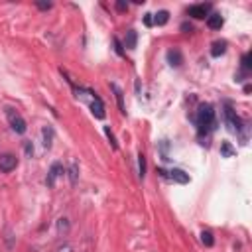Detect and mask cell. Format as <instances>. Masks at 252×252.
I'll return each mask as SVG.
<instances>
[{
  "label": "cell",
  "mask_w": 252,
  "mask_h": 252,
  "mask_svg": "<svg viewBox=\"0 0 252 252\" xmlns=\"http://www.w3.org/2000/svg\"><path fill=\"white\" fill-rule=\"evenodd\" d=\"M195 122H197V132H199V136L209 134V132L215 128L217 120H215V111H213V106H211L209 102H205V104L199 106L197 120H195Z\"/></svg>",
  "instance_id": "1"
},
{
  "label": "cell",
  "mask_w": 252,
  "mask_h": 252,
  "mask_svg": "<svg viewBox=\"0 0 252 252\" xmlns=\"http://www.w3.org/2000/svg\"><path fill=\"white\" fill-rule=\"evenodd\" d=\"M4 115H6V120H8V124H10V128H12L16 134H24V132L28 130L26 120L22 118V115L14 109V106H6V109H4Z\"/></svg>",
  "instance_id": "2"
},
{
  "label": "cell",
  "mask_w": 252,
  "mask_h": 252,
  "mask_svg": "<svg viewBox=\"0 0 252 252\" xmlns=\"http://www.w3.org/2000/svg\"><path fill=\"white\" fill-rule=\"evenodd\" d=\"M158 173L162 177H166V179H171V182H175V184H182V185L189 184V175L184 169H177V168H173V169H162L160 168Z\"/></svg>",
  "instance_id": "3"
},
{
  "label": "cell",
  "mask_w": 252,
  "mask_h": 252,
  "mask_svg": "<svg viewBox=\"0 0 252 252\" xmlns=\"http://www.w3.org/2000/svg\"><path fill=\"white\" fill-rule=\"evenodd\" d=\"M225 122H227V126H229V130L231 132H235V134H238V132H242V120L236 117V113L231 109V106L227 104V109H225Z\"/></svg>",
  "instance_id": "4"
},
{
  "label": "cell",
  "mask_w": 252,
  "mask_h": 252,
  "mask_svg": "<svg viewBox=\"0 0 252 252\" xmlns=\"http://www.w3.org/2000/svg\"><path fill=\"white\" fill-rule=\"evenodd\" d=\"M16 168H18V158L14 154H2L0 156V171L2 173H10Z\"/></svg>",
  "instance_id": "5"
},
{
  "label": "cell",
  "mask_w": 252,
  "mask_h": 252,
  "mask_svg": "<svg viewBox=\"0 0 252 252\" xmlns=\"http://www.w3.org/2000/svg\"><path fill=\"white\" fill-rule=\"evenodd\" d=\"M209 10H211V4H193L187 8V16L191 18H197V20H203L209 16Z\"/></svg>",
  "instance_id": "6"
},
{
  "label": "cell",
  "mask_w": 252,
  "mask_h": 252,
  "mask_svg": "<svg viewBox=\"0 0 252 252\" xmlns=\"http://www.w3.org/2000/svg\"><path fill=\"white\" fill-rule=\"evenodd\" d=\"M93 97H95V99H93V102H91V113H93L95 118L102 120V118L106 117V113H104V102L101 101V97H99L97 93H95Z\"/></svg>",
  "instance_id": "7"
},
{
  "label": "cell",
  "mask_w": 252,
  "mask_h": 252,
  "mask_svg": "<svg viewBox=\"0 0 252 252\" xmlns=\"http://www.w3.org/2000/svg\"><path fill=\"white\" fill-rule=\"evenodd\" d=\"M61 173H63V166H61L59 162H55V164L50 168V171H48V177H46V185H48V187H53V185H55V179H57Z\"/></svg>",
  "instance_id": "8"
},
{
  "label": "cell",
  "mask_w": 252,
  "mask_h": 252,
  "mask_svg": "<svg viewBox=\"0 0 252 252\" xmlns=\"http://www.w3.org/2000/svg\"><path fill=\"white\" fill-rule=\"evenodd\" d=\"M53 138H55V130H53V126H44L42 128V144H44V148L46 150H50L51 146H53Z\"/></svg>",
  "instance_id": "9"
},
{
  "label": "cell",
  "mask_w": 252,
  "mask_h": 252,
  "mask_svg": "<svg viewBox=\"0 0 252 252\" xmlns=\"http://www.w3.org/2000/svg\"><path fill=\"white\" fill-rule=\"evenodd\" d=\"M166 59H168V63L171 65V67H179L184 63V53L179 51V50H169L168 53H166Z\"/></svg>",
  "instance_id": "10"
},
{
  "label": "cell",
  "mask_w": 252,
  "mask_h": 252,
  "mask_svg": "<svg viewBox=\"0 0 252 252\" xmlns=\"http://www.w3.org/2000/svg\"><path fill=\"white\" fill-rule=\"evenodd\" d=\"M223 24H225V18H223L219 12H213V14L207 16V26H209L211 30H221Z\"/></svg>",
  "instance_id": "11"
},
{
  "label": "cell",
  "mask_w": 252,
  "mask_h": 252,
  "mask_svg": "<svg viewBox=\"0 0 252 252\" xmlns=\"http://www.w3.org/2000/svg\"><path fill=\"white\" fill-rule=\"evenodd\" d=\"M227 53V42L225 40H217V42H213L211 46V55L213 57H221Z\"/></svg>",
  "instance_id": "12"
},
{
  "label": "cell",
  "mask_w": 252,
  "mask_h": 252,
  "mask_svg": "<svg viewBox=\"0 0 252 252\" xmlns=\"http://www.w3.org/2000/svg\"><path fill=\"white\" fill-rule=\"evenodd\" d=\"M111 89H113V93H115V97H117V102H118V109H120V113H122V115H126V106H124V93H122V89H120L117 83H113V85H111Z\"/></svg>",
  "instance_id": "13"
},
{
  "label": "cell",
  "mask_w": 252,
  "mask_h": 252,
  "mask_svg": "<svg viewBox=\"0 0 252 252\" xmlns=\"http://www.w3.org/2000/svg\"><path fill=\"white\" fill-rule=\"evenodd\" d=\"M136 44H138V34H136L134 30H128L122 46H124V48H128V50H134V48H136Z\"/></svg>",
  "instance_id": "14"
},
{
  "label": "cell",
  "mask_w": 252,
  "mask_h": 252,
  "mask_svg": "<svg viewBox=\"0 0 252 252\" xmlns=\"http://www.w3.org/2000/svg\"><path fill=\"white\" fill-rule=\"evenodd\" d=\"M152 18H154L156 26H166L169 22V12L168 10H158V14H152Z\"/></svg>",
  "instance_id": "15"
},
{
  "label": "cell",
  "mask_w": 252,
  "mask_h": 252,
  "mask_svg": "<svg viewBox=\"0 0 252 252\" xmlns=\"http://www.w3.org/2000/svg\"><path fill=\"white\" fill-rule=\"evenodd\" d=\"M67 173H69V182H71V185H75V184H77V177H79V164H77V162H71Z\"/></svg>",
  "instance_id": "16"
},
{
  "label": "cell",
  "mask_w": 252,
  "mask_h": 252,
  "mask_svg": "<svg viewBox=\"0 0 252 252\" xmlns=\"http://www.w3.org/2000/svg\"><path fill=\"white\" fill-rule=\"evenodd\" d=\"M138 177L140 179L146 177V156H144L142 152L138 154Z\"/></svg>",
  "instance_id": "17"
},
{
  "label": "cell",
  "mask_w": 252,
  "mask_h": 252,
  "mask_svg": "<svg viewBox=\"0 0 252 252\" xmlns=\"http://www.w3.org/2000/svg\"><path fill=\"white\" fill-rule=\"evenodd\" d=\"M236 154V150L231 146V142H223L221 144V156L223 158H231V156H235Z\"/></svg>",
  "instance_id": "18"
},
{
  "label": "cell",
  "mask_w": 252,
  "mask_h": 252,
  "mask_svg": "<svg viewBox=\"0 0 252 252\" xmlns=\"http://www.w3.org/2000/svg\"><path fill=\"white\" fill-rule=\"evenodd\" d=\"M201 242H203L205 246H209V248H211V246L215 244V238H213V233H211V231H203V233H201Z\"/></svg>",
  "instance_id": "19"
},
{
  "label": "cell",
  "mask_w": 252,
  "mask_h": 252,
  "mask_svg": "<svg viewBox=\"0 0 252 252\" xmlns=\"http://www.w3.org/2000/svg\"><path fill=\"white\" fill-rule=\"evenodd\" d=\"M102 130H104V136H106V138H109V142L113 144V148L117 150V148H118V144H117V138H115V134H113L111 126H102Z\"/></svg>",
  "instance_id": "20"
},
{
  "label": "cell",
  "mask_w": 252,
  "mask_h": 252,
  "mask_svg": "<svg viewBox=\"0 0 252 252\" xmlns=\"http://www.w3.org/2000/svg\"><path fill=\"white\" fill-rule=\"evenodd\" d=\"M250 65H252V63H250V53H244V55H242V69L246 71V73L250 71Z\"/></svg>",
  "instance_id": "21"
},
{
  "label": "cell",
  "mask_w": 252,
  "mask_h": 252,
  "mask_svg": "<svg viewBox=\"0 0 252 252\" xmlns=\"http://www.w3.org/2000/svg\"><path fill=\"white\" fill-rule=\"evenodd\" d=\"M113 44H115L117 53H118V55H124V46L120 44V40H118V38H113Z\"/></svg>",
  "instance_id": "22"
},
{
  "label": "cell",
  "mask_w": 252,
  "mask_h": 252,
  "mask_svg": "<svg viewBox=\"0 0 252 252\" xmlns=\"http://www.w3.org/2000/svg\"><path fill=\"white\" fill-rule=\"evenodd\" d=\"M67 229H69L67 219H59V221H57V231H59V233H65Z\"/></svg>",
  "instance_id": "23"
},
{
  "label": "cell",
  "mask_w": 252,
  "mask_h": 252,
  "mask_svg": "<svg viewBox=\"0 0 252 252\" xmlns=\"http://www.w3.org/2000/svg\"><path fill=\"white\" fill-rule=\"evenodd\" d=\"M24 152H26L28 158L34 156V146H32V142H24Z\"/></svg>",
  "instance_id": "24"
},
{
  "label": "cell",
  "mask_w": 252,
  "mask_h": 252,
  "mask_svg": "<svg viewBox=\"0 0 252 252\" xmlns=\"http://www.w3.org/2000/svg\"><path fill=\"white\" fill-rule=\"evenodd\" d=\"M144 24H146L148 28L154 26V18H152V14H144Z\"/></svg>",
  "instance_id": "25"
},
{
  "label": "cell",
  "mask_w": 252,
  "mask_h": 252,
  "mask_svg": "<svg viewBox=\"0 0 252 252\" xmlns=\"http://www.w3.org/2000/svg\"><path fill=\"white\" fill-rule=\"evenodd\" d=\"M117 10L118 12H126L128 10V2H122V0H120V2H117Z\"/></svg>",
  "instance_id": "26"
},
{
  "label": "cell",
  "mask_w": 252,
  "mask_h": 252,
  "mask_svg": "<svg viewBox=\"0 0 252 252\" xmlns=\"http://www.w3.org/2000/svg\"><path fill=\"white\" fill-rule=\"evenodd\" d=\"M35 6H38L40 10H50V8H51V2H35Z\"/></svg>",
  "instance_id": "27"
},
{
  "label": "cell",
  "mask_w": 252,
  "mask_h": 252,
  "mask_svg": "<svg viewBox=\"0 0 252 252\" xmlns=\"http://www.w3.org/2000/svg\"><path fill=\"white\" fill-rule=\"evenodd\" d=\"M182 30H184L185 34H189V32H193V26H191L189 22H184V24H182Z\"/></svg>",
  "instance_id": "28"
},
{
  "label": "cell",
  "mask_w": 252,
  "mask_h": 252,
  "mask_svg": "<svg viewBox=\"0 0 252 252\" xmlns=\"http://www.w3.org/2000/svg\"><path fill=\"white\" fill-rule=\"evenodd\" d=\"M6 242H8V248H12V231L6 229Z\"/></svg>",
  "instance_id": "29"
},
{
  "label": "cell",
  "mask_w": 252,
  "mask_h": 252,
  "mask_svg": "<svg viewBox=\"0 0 252 252\" xmlns=\"http://www.w3.org/2000/svg\"><path fill=\"white\" fill-rule=\"evenodd\" d=\"M59 252H71V246H69V244H65L63 248H59Z\"/></svg>",
  "instance_id": "30"
}]
</instances>
